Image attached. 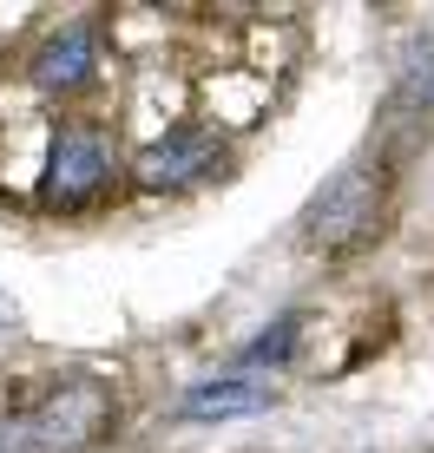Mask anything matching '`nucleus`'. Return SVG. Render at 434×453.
<instances>
[{"label":"nucleus","mask_w":434,"mask_h":453,"mask_svg":"<svg viewBox=\"0 0 434 453\" xmlns=\"http://www.w3.org/2000/svg\"><path fill=\"white\" fill-rule=\"evenodd\" d=\"M119 420V395L99 374H73L27 414L0 420V453H92Z\"/></svg>","instance_id":"f257e3e1"},{"label":"nucleus","mask_w":434,"mask_h":453,"mask_svg":"<svg viewBox=\"0 0 434 453\" xmlns=\"http://www.w3.org/2000/svg\"><path fill=\"white\" fill-rule=\"evenodd\" d=\"M382 217H389V165L355 158L303 204L297 243L309 257H349V250H362L368 237H382Z\"/></svg>","instance_id":"f03ea898"},{"label":"nucleus","mask_w":434,"mask_h":453,"mask_svg":"<svg viewBox=\"0 0 434 453\" xmlns=\"http://www.w3.org/2000/svg\"><path fill=\"white\" fill-rule=\"evenodd\" d=\"M112 191V151L92 125H66L46 151V178H40V204L46 211H92Z\"/></svg>","instance_id":"7ed1b4c3"},{"label":"nucleus","mask_w":434,"mask_h":453,"mask_svg":"<svg viewBox=\"0 0 434 453\" xmlns=\"http://www.w3.org/2000/svg\"><path fill=\"white\" fill-rule=\"evenodd\" d=\"M217 165H224V138L205 132V125H178V132L151 138L132 171L145 191H184V184H205Z\"/></svg>","instance_id":"20e7f679"},{"label":"nucleus","mask_w":434,"mask_h":453,"mask_svg":"<svg viewBox=\"0 0 434 453\" xmlns=\"http://www.w3.org/2000/svg\"><path fill=\"white\" fill-rule=\"evenodd\" d=\"M92 73H99V46H92V27H59V34L40 40V53L27 59V80H34L46 99H73V92L92 86Z\"/></svg>","instance_id":"39448f33"},{"label":"nucleus","mask_w":434,"mask_h":453,"mask_svg":"<svg viewBox=\"0 0 434 453\" xmlns=\"http://www.w3.org/2000/svg\"><path fill=\"white\" fill-rule=\"evenodd\" d=\"M276 401L270 381H251V374H224V381H198L184 395V420H224V414H263Z\"/></svg>","instance_id":"423d86ee"},{"label":"nucleus","mask_w":434,"mask_h":453,"mask_svg":"<svg viewBox=\"0 0 434 453\" xmlns=\"http://www.w3.org/2000/svg\"><path fill=\"white\" fill-rule=\"evenodd\" d=\"M395 112H415V125H434V40H415L395 80Z\"/></svg>","instance_id":"0eeeda50"},{"label":"nucleus","mask_w":434,"mask_h":453,"mask_svg":"<svg viewBox=\"0 0 434 453\" xmlns=\"http://www.w3.org/2000/svg\"><path fill=\"white\" fill-rule=\"evenodd\" d=\"M297 335H303V316H276L270 329H263L251 349L237 355V362H244V368H283L290 355H297Z\"/></svg>","instance_id":"6e6552de"},{"label":"nucleus","mask_w":434,"mask_h":453,"mask_svg":"<svg viewBox=\"0 0 434 453\" xmlns=\"http://www.w3.org/2000/svg\"><path fill=\"white\" fill-rule=\"evenodd\" d=\"M13 316H20V309H13V296L0 289V322H13Z\"/></svg>","instance_id":"1a4fd4ad"}]
</instances>
